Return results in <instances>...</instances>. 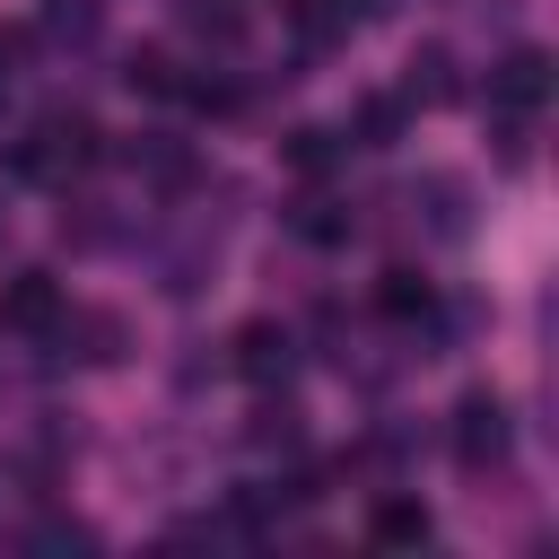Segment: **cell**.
I'll return each mask as SVG.
<instances>
[{
    "label": "cell",
    "mask_w": 559,
    "mask_h": 559,
    "mask_svg": "<svg viewBox=\"0 0 559 559\" xmlns=\"http://www.w3.org/2000/svg\"><path fill=\"white\" fill-rule=\"evenodd\" d=\"M44 314H52V288L44 280H17L9 288V323H44Z\"/></svg>",
    "instance_id": "6da1fadb"
}]
</instances>
